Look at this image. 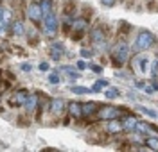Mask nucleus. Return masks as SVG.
<instances>
[{
    "label": "nucleus",
    "instance_id": "2f4dec72",
    "mask_svg": "<svg viewBox=\"0 0 158 152\" xmlns=\"http://www.w3.org/2000/svg\"><path fill=\"white\" fill-rule=\"evenodd\" d=\"M92 70L95 72V73H101V72H102V66H97V64H94V66H92Z\"/></svg>",
    "mask_w": 158,
    "mask_h": 152
},
{
    "label": "nucleus",
    "instance_id": "423d86ee",
    "mask_svg": "<svg viewBox=\"0 0 158 152\" xmlns=\"http://www.w3.org/2000/svg\"><path fill=\"white\" fill-rule=\"evenodd\" d=\"M27 14H29L31 20L40 21L41 18H43V14H41V6H40L38 2H31L29 7H27Z\"/></svg>",
    "mask_w": 158,
    "mask_h": 152
},
{
    "label": "nucleus",
    "instance_id": "6e6552de",
    "mask_svg": "<svg viewBox=\"0 0 158 152\" xmlns=\"http://www.w3.org/2000/svg\"><path fill=\"white\" fill-rule=\"evenodd\" d=\"M63 54H65V45L61 41H54L52 47H50V57L54 61H59L63 57Z\"/></svg>",
    "mask_w": 158,
    "mask_h": 152
},
{
    "label": "nucleus",
    "instance_id": "4be33fe9",
    "mask_svg": "<svg viewBox=\"0 0 158 152\" xmlns=\"http://www.w3.org/2000/svg\"><path fill=\"white\" fill-rule=\"evenodd\" d=\"M61 72H67L70 77H74V79H79V72H77V70H74L72 66H63V68H61Z\"/></svg>",
    "mask_w": 158,
    "mask_h": 152
},
{
    "label": "nucleus",
    "instance_id": "20e7f679",
    "mask_svg": "<svg viewBox=\"0 0 158 152\" xmlns=\"http://www.w3.org/2000/svg\"><path fill=\"white\" fill-rule=\"evenodd\" d=\"M43 29H45V34L47 36H54L56 30H58V20L54 16V13H49L43 16Z\"/></svg>",
    "mask_w": 158,
    "mask_h": 152
},
{
    "label": "nucleus",
    "instance_id": "7c9ffc66",
    "mask_svg": "<svg viewBox=\"0 0 158 152\" xmlns=\"http://www.w3.org/2000/svg\"><path fill=\"white\" fill-rule=\"evenodd\" d=\"M22 70H23V72H31V70H32V66L27 64V63H23V64H22Z\"/></svg>",
    "mask_w": 158,
    "mask_h": 152
},
{
    "label": "nucleus",
    "instance_id": "9b49d317",
    "mask_svg": "<svg viewBox=\"0 0 158 152\" xmlns=\"http://www.w3.org/2000/svg\"><path fill=\"white\" fill-rule=\"evenodd\" d=\"M85 29H86V20L85 18L72 20V34H81Z\"/></svg>",
    "mask_w": 158,
    "mask_h": 152
},
{
    "label": "nucleus",
    "instance_id": "2eb2a0df",
    "mask_svg": "<svg viewBox=\"0 0 158 152\" xmlns=\"http://www.w3.org/2000/svg\"><path fill=\"white\" fill-rule=\"evenodd\" d=\"M69 111L74 118H81V116H83V107H81V104H77V102H70Z\"/></svg>",
    "mask_w": 158,
    "mask_h": 152
},
{
    "label": "nucleus",
    "instance_id": "f257e3e1",
    "mask_svg": "<svg viewBox=\"0 0 158 152\" xmlns=\"http://www.w3.org/2000/svg\"><path fill=\"white\" fill-rule=\"evenodd\" d=\"M128 56H129V47L126 43H117L111 50V59L115 63V66H122L128 61Z\"/></svg>",
    "mask_w": 158,
    "mask_h": 152
},
{
    "label": "nucleus",
    "instance_id": "c85d7f7f",
    "mask_svg": "<svg viewBox=\"0 0 158 152\" xmlns=\"http://www.w3.org/2000/svg\"><path fill=\"white\" fill-rule=\"evenodd\" d=\"M49 68H50L49 63H45V61H43V63H40V70H41V72H47Z\"/></svg>",
    "mask_w": 158,
    "mask_h": 152
},
{
    "label": "nucleus",
    "instance_id": "a878e982",
    "mask_svg": "<svg viewBox=\"0 0 158 152\" xmlns=\"http://www.w3.org/2000/svg\"><path fill=\"white\" fill-rule=\"evenodd\" d=\"M151 73H153V77L158 75V61H153L151 63Z\"/></svg>",
    "mask_w": 158,
    "mask_h": 152
},
{
    "label": "nucleus",
    "instance_id": "a211bd4d",
    "mask_svg": "<svg viewBox=\"0 0 158 152\" xmlns=\"http://www.w3.org/2000/svg\"><path fill=\"white\" fill-rule=\"evenodd\" d=\"M11 21H13V13L9 9H4V14H2V18H0V23L4 25V27H7Z\"/></svg>",
    "mask_w": 158,
    "mask_h": 152
},
{
    "label": "nucleus",
    "instance_id": "9d476101",
    "mask_svg": "<svg viewBox=\"0 0 158 152\" xmlns=\"http://www.w3.org/2000/svg\"><path fill=\"white\" fill-rule=\"evenodd\" d=\"M92 41H94V45L97 47V49H104L106 47V38H104V34L101 32V29H95L92 32Z\"/></svg>",
    "mask_w": 158,
    "mask_h": 152
},
{
    "label": "nucleus",
    "instance_id": "393cba45",
    "mask_svg": "<svg viewBox=\"0 0 158 152\" xmlns=\"http://www.w3.org/2000/svg\"><path fill=\"white\" fill-rule=\"evenodd\" d=\"M140 111L144 113V115H148V116H151V118H156V116H158L156 111H153V109H148V107H144V106H140Z\"/></svg>",
    "mask_w": 158,
    "mask_h": 152
},
{
    "label": "nucleus",
    "instance_id": "f3484780",
    "mask_svg": "<svg viewBox=\"0 0 158 152\" xmlns=\"http://www.w3.org/2000/svg\"><path fill=\"white\" fill-rule=\"evenodd\" d=\"M144 143H146V147L151 149V150H158V136H149V138L144 140Z\"/></svg>",
    "mask_w": 158,
    "mask_h": 152
},
{
    "label": "nucleus",
    "instance_id": "bb28decb",
    "mask_svg": "<svg viewBox=\"0 0 158 152\" xmlns=\"http://www.w3.org/2000/svg\"><path fill=\"white\" fill-rule=\"evenodd\" d=\"M101 2H102V6H104V7H113L117 0H101Z\"/></svg>",
    "mask_w": 158,
    "mask_h": 152
},
{
    "label": "nucleus",
    "instance_id": "f03ea898",
    "mask_svg": "<svg viewBox=\"0 0 158 152\" xmlns=\"http://www.w3.org/2000/svg\"><path fill=\"white\" fill-rule=\"evenodd\" d=\"M155 43V36L151 34V32H148V30H142L140 34L137 36V41H135V49L137 50H148L149 47Z\"/></svg>",
    "mask_w": 158,
    "mask_h": 152
},
{
    "label": "nucleus",
    "instance_id": "aec40b11",
    "mask_svg": "<svg viewBox=\"0 0 158 152\" xmlns=\"http://www.w3.org/2000/svg\"><path fill=\"white\" fill-rule=\"evenodd\" d=\"M13 32L16 36H23V25H22V21H13Z\"/></svg>",
    "mask_w": 158,
    "mask_h": 152
},
{
    "label": "nucleus",
    "instance_id": "4468645a",
    "mask_svg": "<svg viewBox=\"0 0 158 152\" xmlns=\"http://www.w3.org/2000/svg\"><path fill=\"white\" fill-rule=\"evenodd\" d=\"M25 109L27 111H34L36 109V106H38V95H34V93H31V95H27V100H25Z\"/></svg>",
    "mask_w": 158,
    "mask_h": 152
},
{
    "label": "nucleus",
    "instance_id": "412c9836",
    "mask_svg": "<svg viewBox=\"0 0 158 152\" xmlns=\"http://www.w3.org/2000/svg\"><path fill=\"white\" fill-rule=\"evenodd\" d=\"M104 95H106V99H110V100H111V99H117L118 95H120V91H118L117 88H108V91H106Z\"/></svg>",
    "mask_w": 158,
    "mask_h": 152
},
{
    "label": "nucleus",
    "instance_id": "dca6fc26",
    "mask_svg": "<svg viewBox=\"0 0 158 152\" xmlns=\"http://www.w3.org/2000/svg\"><path fill=\"white\" fill-rule=\"evenodd\" d=\"M106 129H108L110 134H117V132L122 129V123H120V122H117V118H111V120H108Z\"/></svg>",
    "mask_w": 158,
    "mask_h": 152
},
{
    "label": "nucleus",
    "instance_id": "1a4fd4ad",
    "mask_svg": "<svg viewBox=\"0 0 158 152\" xmlns=\"http://www.w3.org/2000/svg\"><path fill=\"white\" fill-rule=\"evenodd\" d=\"M65 100L63 99H52L50 100V111H52V115H56V116H59V115H63V111H65Z\"/></svg>",
    "mask_w": 158,
    "mask_h": 152
},
{
    "label": "nucleus",
    "instance_id": "ddd939ff",
    "mask_svg": "<svg viewBox=\"0 0 158 152\" xmlns=\"http://www.w3.org/2000/svg\"><path fill=\"white\" fill-rule=\"evenodd\" d=\"M81 107H83V115H86V116H92V115H95L99 111L97 104L95 102H86V104H81Z\"/></svg>",
    "mask_w": 158,
    "mask_h": 152
},
{
    "label": "nucleus",
    "instance_id": "7ed1b4c3",
    "mask_svg": "<svg viewBox=\"0 0 158 152\" xmlns=\"http://www.w3.org/2000/svg\"><path fill=\"white\" fill-rule=\"evenodd\" d=\"M133 68H135V72H137L138 75H146V73L149 72V59H148V56H144V54L137 56V57L133 59Z\"/></svg>",
    "mask_w": 158,
    "mask_h": 152
},
{
    "label": "nucleus",
    "instance_id": "473e14b6",
    "mask_svg": "<svg viewBox=\"0 0 158 152\" xmlns=\"http://www.w3.org/2000/svg\"><path fill=\"white\" fill-rule=\"evenodd\" d=\"M144 91L146 93H153L155 91V86H144Z\"/></svg>",
    "mask_w": 158,
    "mask_h": 152
},
{
    "label": "nucleus",
    "instance_id": "6ab92c4d",
    "mask_svg": "<svg viewBox=\"0 0 158 152\" xmlns=\"http://www.w3.org/2000/svg\"><path fill=\"white\" fill-rule=\"evenodd\" d=\"M72 93L76 95H85V93H92L90 88H85V86H72Z\"/></svg>",
    "mask_w": 158,
    "mask_h": 152
},
{
    "label": "nucleus",
    "instance_id": "72a5a7b5",
    "mask_svg": "<svg viewBox=\"0 0 158 152\" xmlns=\"http://www.w3.org/2000/svg\"><path fill=\"white\" fill-rule=\"evenodd\" d=\"M2 14H4V7L0 6V18H2Z\"/></svg>",
    "mask_w": 158,
    "mask_h": 152
},
{
    "label": "nucleus",
    "instance_id": "b1692460",
    "mask_svg": "<svg viewBox=\"0 0 158 152\" xmlns=\"http://www.w3.org/2000/svg\"><path fill=\"white\" fill-rule=\"evenodd\" d=\"M104 86H108V82H106V81H102V79H101V81H97L95 84H94V88H92V91H101L102 88H104Z\"/></svg>",
    "mask_w": 158,
    "mask_h": 152
},
{
    "label": "nucleus",
    "instance_id": "5701e85b",
    "mask_svg": "<svg viewBox=\"0 0 158 152\" xmlns=\"http://www.w3.org/2000/svg\"><path fill=\"white\" fill-rule=\"evenodd\" d=\"M49 82H50V84H59V82H61V75H59L58 72H54V73H50V77H49Z\"/></svg>",
    "mask_w": 158,
    "mask_h": 152
},
{
    "label": "nucleus",
    "instance_id": "39448f33",
    "mask_svg": "<svg viewBox=\"0 0 158 152\" xmlns=\"http://www.w3.org/2000/svg\"><path fill=\"white\" fill-rule=\"evenodd\" d=\"M97 113H99V118H102V120H111V118L120 116V111L113 106H102Z\"/></svg>",
    "mask_w": 158,
    "mask_h": 152
},
{
    "label": "nucleus",
    "instance_id": "f8f14e48",
    "mask_svg": "<svg viewBox=\"0 0 158 152\" xmlns=\"http://www.w3.org/2000/svg\"><path fill=\"white\" fill-rule=\"evenodd\" d=\"M137 125H138V120L135 118V116H126L124 122H122V129H126L128 132L135 131V129H137Z\"/></svg>",
    "mask_w": 158,
    "mask_h": 152
},
{
    "label": "nucleus",
    "instance_id": "cd10ccee",
    "mask_svg": "<svg viewBox=\"0 0 158 152\" xmlns=\"http://www.w3.org/2000/svg\"><path fill=\"white\" fill-rule=\"evenodd\" d=\"M81 56H83V57H92V56H94V52L88 50V49H83V50H81Z\"/></svg>",
    "mask_w": 158,
    "mask_h": 152
},
{
    "label": "nucleus",
    "instance_id": "0eeeda50",
    "mask_svg": "<svg viewBox=\"0 0 158 152\" xmlns=\"http://www.w3.org/2000/svg\"><path fill=\"white\" fill-rule=\"evenodd\" d=\"M27 91L25 90H20V91H16L13 97L9 99V106L11 107H16V106H23L25 104V100H27Z\"/></svg>",
    "mask_w": 158,
    "mask_h": 152
},
{
    "label": "nucleus",
    "instance_id": "c756f323",
    "mask_svg": "<svg viewBox=\"0 0 158 152\" xmlns=\"http://www.w3.org/2000/svg\"><path fill=\"white\" fill-rule=\"evenodd\" d=\"M86 66H88V64H86L85 61H77V70H85Z\"/></svg>",
    "mask_w": 158,
    "mask_h": 152
}]
</instances>
